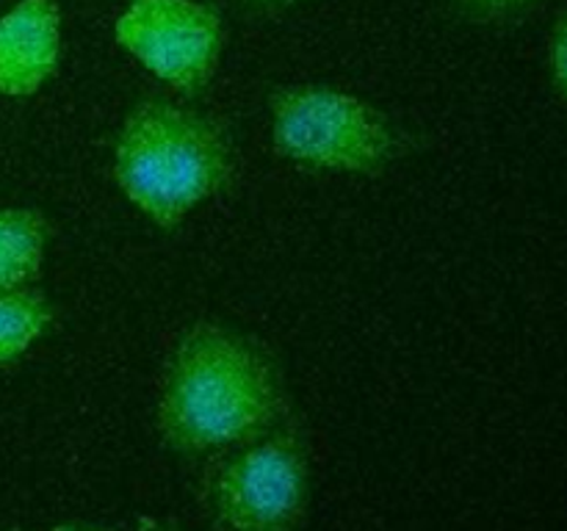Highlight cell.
<instances>
[{
  "label": "cell",
  "mask_w": 567,
  "mask_h": 531,
  "mask_svg": "<svg viewBox=\"0 0 567 531\" xmlns=\"http://www.w3.org/2000/svg\"><path fill=\"white\" fill-rule=\"evenodd\" d=\"M293 415L277 354L225 321H194L164 360L155 429L169 454L214 459L260 440Z\"/></svg>",
  "instance_id": "6da1fadb"
},
{
  "label": "cell",
  "mask_w": 567,
  "mask_h": 531,
  "mask_svg": "<svg viewBox=\"0 0 567 531\" xmlns=\"http://www.w3.org/2000/svg\"><path fill=\"white\" fill-rule=\"evenodd\" d=\"M236 155L225 119L150 94L131 105L116 131L114 180L144 219L175 232L194 210L236 186Z\"/></svg>",
  "instance_id": "7a4b0ae2"
},
{
  "label": "cell",
  "mask_w": 567,
  "mask_h": 531,
  "mask_svg": "<svg viewBox=\"0 0 567 531\" xmlns=\"http://www.w3.org/2000/svg\"><path fill=\"white\" fill-rule=\"evenodd\" d=\"M266 105L271 147L302 171L380 177L410 149V136L385 111L341 86L280 83Z\"/></svg>",
  "instance_id": "3957f363"
},
{
  "label": "cell",
  "mask_w": 567,
  "mask_h": 531,
  "mask_svg": "<svg viewBox=\"0 0 567 531\" xmlns=\"http://www.w3.org/2000/svg\"><path fill=\"white\" fill-rule=\"evenodd\" d=\"M310 492V442L297 415L260 440L208 459L197 487L214 531H302Z\"/></svg>",
  "instance_id": "277c9868"
},
{
  "label": "cell",
  "mask_w": 567,
  "mask_h": 531,
  "mask_svg": "<svg viewBox=\"0 0 567 531\" xmlns=\"http://www.w3.org/2000/svg\"><path fill=\"white\" fill-rule=\"evenodd\" d=\"M127 55L181 97H203L225 53V17L205 0H127L114 22Z\"/></svg>",
  "instance_id": "5b68a950"
},
{
  "label": "cell",
  "mask_w": 567,
  "mask_h": 531,
  "mask_svg": "<svg viewBox=\"0 0 567 531\" xmlns=\"http://www.w3.org/2000/svg\"><path fill=\"white\" fill-rule=\"evenodd\" d=\"M61 64L55 0H17L0 17V97H33Z\"/></svg>",
  "instance_id": "8992f818"
},
{
  "label": "cell",
  "mask_w": 567,
  "mask_h": 531,
  "mask_svg": "<svg viewBox=\"0 0 567 531\" xmlns=\"http://www.w3.org/2000/svg\"><path fill=\"white\" fill-rule=\"evenodd\" d=\"M53 227L37 208H0V291L28 288L42 274Z\"/></svg>",
  "instance_id": "52a82bcc"
},
{
  "label": "cell",
  "mask_w": 567,
  "mask_h": 531,
  "mask_svg": "<svg viewBox=\"0 0 567 531\" xmlns=\"http://www.w3.org/2000/svg\"><path fill=\"white\" fill-rule=\"evenodd\" d=\"M55 324V304L37 288L0 291V371L20 363Z\"/></svg>",
  "instance_id": "ba28073f"
},
{
  "label": "cell",
  "mask_w": 567,
  "mask_h": 531,
  "mask_svg": "<svg viewBox=\"0 0 567 531\" xmlns=\"http://www.w3.org/2000/svg\"><path fill=\"white\" fill-rule=\"evenodd\" d=\"M454 14L463 17L471 25L482 28H509L529 20L535 11L546 6V0H449Z\"/></svg>",
  "instance_id": "9c48e42d"
},
{
  "label": "cell",
  "mask_w": 567,
  "mask_h": 531,
  "mask_svg": "<svg viewBox=\"0 0 567 531\" xmlns=\"http://www.w3.org/2000/svg\"><path fill=\"white\" fill-rule=\"evenodd\" d=\"M546 66L551 88L567 103V9H559L554 14L546 42Z\"/></svg>",
  "instance_id": "30bf717a"
},
{
  "label": "cell",
  "mask_w": 567,
  "mask_h": 531,
  "mask_svg": "<svg viewBox=\"0 0 567 531\" xmlns=\"http://www.w3.org/2000/svg\"><path fill=\"white\" fill-rule=\"evenodd\" d=\"M299 3H305V0H241V9L252 17H277Z\"/></svg>",
  "instance_id": "8fae6325"
},
{
  "label": "cell",
  "mask_w": 567,
  "mask_h": 531,
  "mask_svg": "<svg viewBox=\"0 0 567 531\" xmlns=\"http://www.w3.org/2000/svg\"><path fill=\"white\" fill-rule=\"evenodd\" d=\"M136 531H192V529H186V525L177 523V520H172V518L142 514V518L136 520Z\"/></svg>",
  "instance_id": "7c38bea8"
},
{
  "label": "cell",
  "mask_w": 567,
  "mask_h": 531,
  "mask_svg": "<svg viewBox=\"0 0 567 531\" xmlns=\"http://www.w3.org/2000/svg\"><path fill=\"white\" fill-rule=\"evenodd\" d=\"M3 531H120L111 525L100 523H83V520H70V523H55L50 529H3Z\"/></svg>",
  "instance_id": "4fadbf2b"
}]
</instances>
